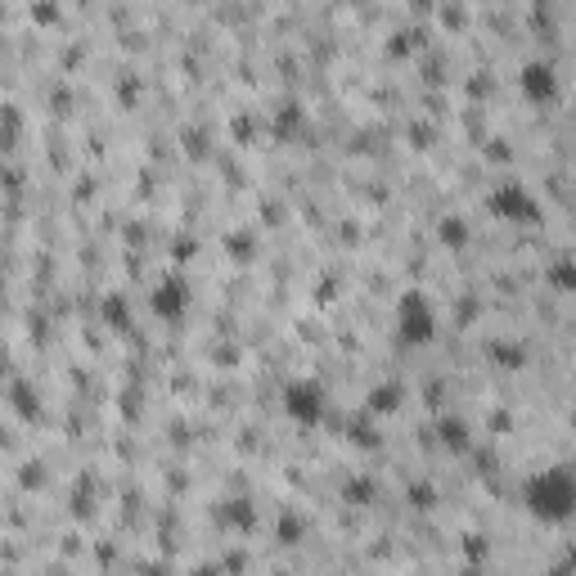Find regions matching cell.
<instances>
[{
  "mask_svg": "<svg viewBox=\"0 0 576 576\" xmlns=\"http://www.w3.org/2000/svg\"><path fill=\"white\" fill-rule=\"evenodd\" d=\"M545 279H549V288H558V293H576V257L572 252L558 257V261H549Z\"/></svg>",
  "mask_w": 576,
  "mask_h": 576,
  "instance_id": "8",
  "label": "cell"
},
{
  "mask_svg": "<svg viewBox=\"0 0 576 576\" xmlns=\"http://www.w3.org/2000/svg\"><path fill=\"white\" fill-rule=\"evenodd\" d=\"M230 257H239V261H248L252 257V248H257V234H230Z\"/></svg>",
  "mask_w": 576,
  "mask_h": 576,
  "instance_id": "11",
  "label": "cell"
},
{
  "mask_svg": "<svg viewBox=\"0 0 576 576\" xmlns=\"http://www.w3.org/2000/svg\"><path fill=\"white\" fill-rule=\"evenodd\" d=\"M189 311V284L185 275H162L158 284L149 288V315L162 324H180Z\"/></svg>",
  "mask_w": 576,
  "mask_h": 576,
  "instance_id": "6",
  "label": "cell"
},
{
  "mask_svg": "<svg viewBox=\"0 0 576 576\" xmlns=\"http://www.w3.org/2000/svg\"><path fill=\"white\" fill-rule=\"evenodd\" d=\"M104 320L113 324L117 333H126V329H131V315H126V302H122V293H108V297H104Z\"/></svg>",
  "mask_w": 576,
  "mask_h": 576,
  "instance_id": "9",
  "label": "cell"
},
{
  "mask_svg": "<svg viewBox=\"0 0 576 576\" xmlns=\"http://www.w3.org/2000/svg\"><path fill=\"white\" fill-rule=\"evenodd\" d=\"M518 95L527 99L531 108H554L558 95H563V81H558L554 63L545 59H527L518 68Z\"/></svg>",
  "mask_w": 576,
  "mask_h": 576,
  "instance_id": "5",
  "label": "cell"
},
{
  "mask_svg": "<svg viewBox=\"0 0 576 576\" xmlns=\"http://www.w3.org/2000/svg\"><path fill=\"white\" fill-rule=\"evenodd\" d=\"M522 504H527L531 518L549 522V527H563L567 518H576V473H567V468H540L522 486Z\"/></svg>",
  "mask_w": 576,
  "mask_h": 576,
  "instance_id": "1",
  "label": "cell"
},
{
  "mask_svg": "<svg viewBox=\"0 0 576 576\" xmlns=\"http://www.w3.org/2000/svg\"><path fill=\"white\" fill-rule=\"evenodd\" d=\"M437 324H441L437 302H432V297L423 293V288H405V293L396 297V306H392L396 347H405V351L428 347V342L437 338Z\"/></svg>",
  "mask_w": 576,
  "mask_h": 576,
  "instance_id": "2",
  "label": "cell"
},
{
  "mask_svg": "<svg viewBox=\"0 0 576 576\" xmlns=\"http://www.w3.org/2000/svg\"><path fill=\"white\" fill-rule=\"evenodd\" d=\"M279 401H284L288 423H297V428H320L324 414H329V392H324L320 378H288Z\"/></svg>",
  "mask_w": 576,
  "mask_h": 576,
  "instance_id": "3",
  "label": "cell"
},
{
  "mask_svg": "<svg viewBox=\"0 0 576 576\" xmlns=\"http://www.w3.org/2000/svg\"><path fill=\"white\" fill-rule=\"evenodd\" d=\"M486 212L500 216L509 225H536L540 221V198L531 194L522 180H495V189L486 194Z\"/></svg>",
  "mask_w": 576,
  "mask_h": 576,
  "instance_id": "4",
  "label": "cell"
},
{
  "mask_svg": "<svg viewBox=\"0 0 576 576\" xmlns=\"http://www.w3.org/2000/svg\"><path fill=\"white\" fill-rule=\"evenodd\" d=\"M437 239L446 243L450 252H464L473 234H468V221H464V216H441V221H437Z\"/></svg>",
  "mask_w": 576,
  "mask_h": 576,
  "instance_id": "7",
  "label": "cell"
},
{
  "mask_svg": "<svg viewBox=\"0 0 576 576\" xmlns=\"http://www.w3.org/2000/svg\"><path fill=\"white\" fill-rule=\"evenodd\" d=\"M567 563H572V567H576V549H572V558H567Z\"/></svg>",
  "mask_w": 576,
  "mask_h": 576,
  "instance_id": "13",
  "label": "cell"
},
{
  "mask_svg": "<svg viewBox=\"0 0 576 576\" xmlns=\"http://www.w3.org/2000/svg\"><path fill=\"white\" fill-rule=\"evenodd\" d=\"M369 405H374V410H392V405H401V387H378Z\"/></svg>",
  "mask_w": 576,
  "mask_h": 576,
  "instance_id": "12",
  "label": "cell"
},
{
  "mask_svg": "<svg viewBox=\"0 0 576 576\" xmlns=\"http://www.w3.org/2000/svg\"><path fill=\"white\" fill-rule=\"evenodd\" d=\"M221 522H230V527H243L248 531L252 527V509H248V500H230L221 509Z\"/></svg>",
  "mask_w": 576,
  "mask_h": 576,
  "instance_id": "10",
  "label": "cell"
}]
</instances>
